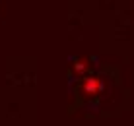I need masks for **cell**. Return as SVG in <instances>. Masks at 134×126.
<instances>
[{
    "label": "cell",
    "instance_id": "obj_2",
    "mask_svg": "<svg viewBox=\"0 0 134 126\" xmlns=\"http://www.w3.org/2000/svg\"><path fill=\"white\" fill-rule=\"evenodd\" d=\"M90 66H91V60L87 56H80V58L74 60V64H72V74L74 76H84L90 70Z\"/></svg>",
    "mask_w": 134,
    "mask_h": 126
},
{
    "label": "cell",
    "instance_id": "obj_1",
    "mask_svg": "<svg viewBox=\"0 0 134 126\" xmlns=\"http://www.w3.org/2000/svg\"><path fill=\"white\" fill-rule=\"evenodd\" d=\"M103 89H105V83L99 76H87L80 83V91L86 99H95L97 95L103 93Z\"/></svg>",
    "mask_w": 134,
    "mask_h": 126
}]
</instances>
